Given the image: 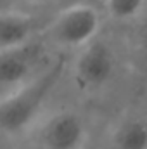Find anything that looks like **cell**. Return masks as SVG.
I'll use <instances>...</instances> for the list:
<instances>
[{"mask_svg": "<svg viewBox=\"0 0 147 149\" xmlns=\"http://www.w3.org/2000/svg\"><path fill=\"white\" fill-rule=\"evenodd\" d=\"M40 149H83L88 142V125L85 118L71 109L45 114L33 128Z\"/></svg>", "mask_w": 147, "mask_h": 149, "instance_id": "obj_4", "label": "cell"}, {"mask_svg": "<svg viewBox=\"0 0 147 149\" xmlns=\"http://www.w3.org/2000/svg\"><path fill=\"white\" fill-rule=\"evenodd\" d=\"M64 68V57L54 59L30 81L0 97L2 134L16 137L35 128V125L45 116V104L57 87Z\"/></svg>", "mask_w": 147, "mask_h": 149, "instance_id": "obj_1", "label": "cell"}, {"mask_svg": "<svg viewBox=\"0 0 147 149\" xmlns=\"http://www.w3.org/2000/svg\"><path fill=\"white\" fill-rule=\"evenodd\" d=\"M21 2H26V3H43V2H49V0H21Z\"/></svg>", "mask_w": 147, "mask_h": 149, "instance_id": "obj_10", "label": "cell"}, {"mask_svg": "<svg viewBox=\"0 0 147 149\" xmlns=\"http://www.w3.org/2000/svg\"><path fill=\"white\" fill-rule=\"evenodd\" d=\"M137 47L147 56V23L137 31Z\"/></svg>", "mask_w": 147, "mask_h": 149, "instance_id": "obj_9", "label": "cell"}, {"mask_svg": "<svg viewBox=\"0 0 147 149\" xmlns=\"http://www.w3.org/2000/svg\"><path fill=\"white\" fill-rule=\"evenodd\" d=\"M112 149H147V118H125L111 135Z\"/></svg>", "mask_w": 147, "mask_h": 149, "instance_id": "obj_7", "label": "cell"}, {"mask_svg": "<svg viewBox=\"0 0 147 149\" xmlns=\"http://www.w3.org/2000/svg\"><path fill=\"white\" fill-rule=\"evenodd\" d=\"M116 66L114 49L107 42L95 38L80 49L73 64V80L81 92H99L114 78Z\"/></svg>", "mask_w": 147, "mask_h": 149, "instance_id": "obj_3", "label": "cell"}, {"mask_svg": "<svg viewBox=\"0 0 147 149\" xmlns=\"http://www.w3.org/2000/svg\"><path fill=\"white\" fill-rule=\"evenodd\" d=\"M106 12L116 21H130L140 16L147 0H106Z\"/></svg>", "mask_w": 147, "mask_h": 149, "instance_id": "obj_8", "label": "cell"}, {"mask_svg": "<svg viewBox=\"0 0 147 149\" xmlns=\"http://www.w3.org/2000/svg\"><path fill=\"white\" fill-rule=\"evenodd\" d=\"M45 42L40 37L26 45L5 50L0 54V87L7 92L21 87L37 76L45 66Z\"/></svg>", "mask_w": 147, "mask_h": 149, "instance_id": "obj_5", "label": "cell"}, {"mask_svg": "<svg viewBox=\"0 0 147 149\" xmlns=\"http://www.w3.org/2000/svg\"><path fill=\"white\" fill-rule=\"evenodd\" d=\"M37 37V19L33 16L19 10L0 12V54L26 45Z\"/></svg>", "mask_w": 147, "mask_h": 149, "instance_id": "obj_6", "label": "cell"}, {"mask_svg": "<svg viewBox=\"0 0 147 149\" xmlns=\"http://www.w3.org/2000/svg\"><path fill=\"white\" fill-rule=\"evenodd\" d=\"M102 19L95 7L88 3H74L62 9L42 31L45 45L61 49H81L97 38Z\"/></svg>", "mask_w": 147, "mask_h": 149, "instance_id": "obj_2", "label": "cell"}]
</instances>
